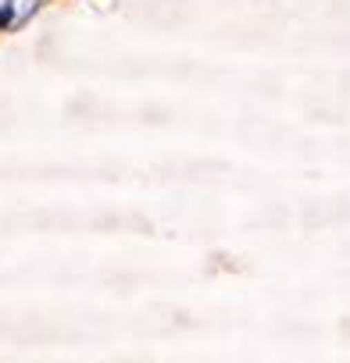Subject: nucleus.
<instances>
[{
  "instance_id": "nucleus-1",
  "label": "nucleus",
  "mask_w": 350,
  "mask_h": 363,
  "mask_svg": "<svg viewBox=\"0 0 350 363\" xmlns=\"http://www.w3.org/2000/svg\"><path fill=\"white\" fill-rule=\"evenodd\" d=\"M11 18H14V4L8 0V4L0 8V25H11Z\"/></svg>"
}]
</instances>
